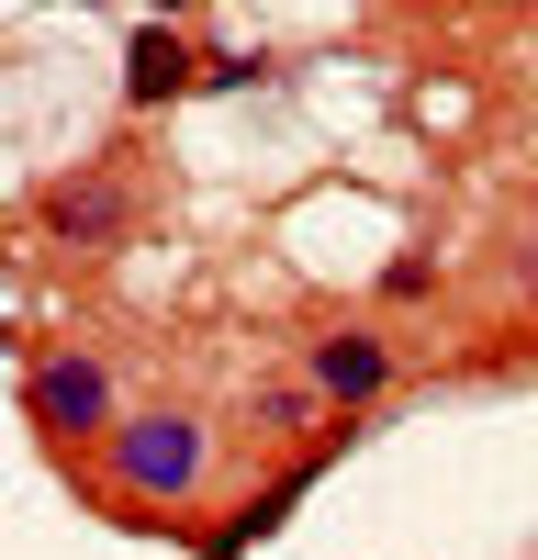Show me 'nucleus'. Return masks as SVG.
Here are the masks:
<instances>
[{
  "label": "nucleus",
  "instance_id": "7ed1b4c3",
  "mask_svg": "<svg viewBox=\"0 0 538 560\" xmlns=\"http://www.w3.org/2000/svg\"><path fill=\"white\" fill-rule=\"evenodd\" d=\"M314 370H326V393H337V404H359V393H382V370H393V359H382L371 337H337Z\"/></svg>",
  "mask_w": 538,
  "mask_h": 560
},
{
  "label": "nucleus",
  "instance_id": "423d86ee",
  "mask_svg": "<svg viewBox=\"0 0 538 560\" xmlns=\"http://www.w3.org/2000/svg\"><path fill=\"white\" fill-rule=\"evenodd\" d=\"M157 12H179V0H157Z\"/></svg>",
  "mask_w": 538,
  "mask_h": 560
},
{
  "label": "nucleus",
  "instance_id": "f257e3e1",
  "mask_svg": "<svg viewBox=\"0 0 538 560\" xmlns=\"http://www.w3.org/2000/svg\"><path fill=\"white\" fill-rule=\"evenodd\" d=\"M34 415H45V427H102V415H113V382H102L90 359H45V370H34Z\"/></svg>",
  "mask_w": 538,
  "mask_h": 560
},
{
  "label": "nucleus",
  "instance_id": "39448f33",
  "mask_svg": "<svg viewBox=\"0 0 538 560\" xmlns=\"http://www.w3.org/2000/svg\"><path fill=\"white\" fill-rule=\"evenodd\" d=\"M57 224H68V236H113V191H102V202L68 191V202H57Z\"/></svg>",
  "mask_w": 538,
  "mask_h": 560
},
{
  "label": "nucleus",
  "instance_id": "f03ea898",
  "mask_svg": "<svg viewBox=\"0 0 538 560\" xmlns=\"http://www.w3.org/2000/svg\"><path fill=\"white\" fill-rule=\"evenodd\" d=\"M191 471H202V438H191V427H134V438H124V482L179 493Z\"/></svg>",
  "mask_w": 538,
  "mask_h": 560
},
{
  "label": "nucleus",
  "instance_id": "20e7f679",
  "mask_svg": "<svg viewBox=\"0 0 538 560\" xmlns=\"http://www.w3.org/2000/svg\"><path fill=\"white\" fill-rule=\"evenodd\" d=\"M179 79H191V57H179L168 34H147V45H134V102H168Z\"/></svg>",
  "mask_w": 538,
  "mask_h": 560
}]
</instances>
